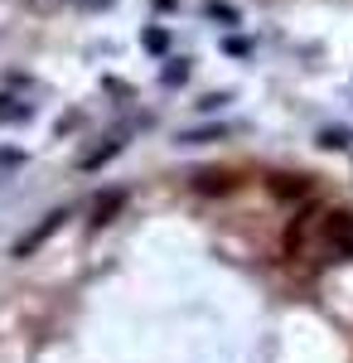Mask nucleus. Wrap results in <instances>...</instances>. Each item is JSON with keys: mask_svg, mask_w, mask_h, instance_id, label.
<instances>
[{"mask_svg": "<svg viewBox=\"0 0 353 363\" xmlns=\"http://www.w3.org/2000/svg\"><path fill=\"white\" fill-rule=\"evenodd\" d=\"M169 44H174V39H169L164 25H145L140 29V49H145L150 58H169Z\"/></svg>", "mask_w": 353, "mask_h": 363, "instance_id": "obj_7", "label": "nucleus"}, {"mask_svg": "<svg viewBox=\"0 0 353 363\" xmlns=\"http://www.w3.org/2000/svg\"><path fill=\"white\" fill-rule=\"evenodd\" d=\"M203 15L223 29H242V10H237L232 0H203Z\"/></svg>", "mask_w": 353, "mask_h": 363, "instance_id": "obj_5", "label": "nucleus"}, {"mask_svg": "<svg viewBox=\"0 0 353 363\" xmlns=\"http://www.w3.org/2000/svg\"><path fill=\"white\" fill-rule=\"evenodd\" d=\"M121 145H126V131H116V136H107L92 155H82V169H97V165H107L111 155H121Z\"/></svg>", "mask_w": 353, "mask_h": 363, "instance_id": "obj_9", "label": "nucleus"}, {"mask_svg": "<svg viewBox=\"0 0 353 363\" xmlns=\"http://www.w3.org/2000/svg\"><path fill=\"white\" fill-rule=\"evenodd\" d=\"M29 155L20 150V145H0V169H20Z\"/></svg>", "mask_w": 353, "mask_h": 363, "instance_id": "obj_14", "label": "nucleus"}, {"mask_svg": "<svg viewBox=\"0 0 353 363\" xmlns=\"http://www.w3.org/2000/svg\"><path fill=\"white\" fill-rule=\"evenodd\" d=\"M78 5H87V10H102V5H111V0H78Z\"/></svg>", "mask_w": 353, "mask_h": 363, "instance_id": "obj_16", "label": "nucleus"}, {"mask_svg": "<svg viewBox=\"0 0 353 363\" xmlns=\"http://www.w3.org/2000/svg\"><path fill=\"white\" fill-rule=\"evenodd\" d=\"M34 112H39V102L0 92V126H25V121H34Z\"/></svg>", "mask_w": 353, "mask_h": 363, "instance_id": "obj_3", "label": "nucleus"}, {"mask_svg": "<svg viewBox=\"0 0 353 363\" xmlns=\"http://www.w3.org/2000/svg\"><path fill=\"white\" fill-rule=\"evenodd\" d=\"M194 189H198V194H232V174L203 169V174H194Z\"/></svg>", "mask_w": 353, "mask_h": 363, "instance_id": "obj_10", "label": "nucleus"}, {"mask_svg": "<svg viewBox=\"0 0 353 363\" xmlns=\"http://www.w3.org/2000/svg\"><path fill=\"white\" fill-rule=\"evenodd\" d=\"M320 145H325V150H353V131H344V126H325V131H320Z\"/></svg>", "mask_w": 353, "mask_h": 363, "instance_id": "obj_11", "label": "nucleus"}, {"mask_svg": "<svg viewBox=\"0 0 353 363\" xmlns=\"http://www.w3.org/2000/svg\"><path fill=\"white\" fill-rule=\"evenodd\" d=\"M228 102H232V92H203V97H198L194 107H198V112H203V116H213V112H223Z\"/></svg>", "mask_w": 353, "mask_h": 363, "instance_id": "obj_13", "label": "nucleus"}, {"mask_svg": "<svg viewBox=\"0 0 353 363\" xmlns=\"http://www.w3.org/2000/svg\"><path fill=\"white\" fill-rule=\"evenodd\" d=\"M63 218H68V208H54V213H49L44 223H39V228H29L25 238L15 242V252H10V257H20V262H25L29 252H39V247H44V242H49V238L58 233V228H63Z\"/></svg>", "mask_w": 353, "mask_h": 363, "instance_id": "obj_1", "label": "nucleus"}, {"mask_svg": "<svg viewBox=\"0 0 353 363\" xmlns=\"http://www.w3.org/2000/svg\"><path fill=\"white\" fill-rule=\"evenodd\" d=\"M121 208H126V189H102V194L92 199V228L111 223V218H116Z\"/></svg>", "mask_w": 353, "mask_h": 363, "instance_id": "obj_4", "label": "nucleus"}, {"mask_svg": "<svg viewBox=\"0 0 353 363\" xmlns=\"http://www.w3.org/2000/svg\"><path fill=\"white\" fill-rule=\"evenodd\" d=\"M102 87H107V92H116V97H131V87L121 83V78H107V83H102Z\"/></svg>", "mask_w": 353, "mask_h": 363, "instance_id": "obj_15", "label": "nucleus"}, {"mask_svg": "<svg viewBox=\"0 0 353 363\" xmlns=\"http://www.w3.org/2000/svg\"><path fill=\"white\" fill-rule=\"evenodd\" d=\"M325 238H329V247H334V252L353 257V213H344V208L325 213Z\"/></svg>", "mask_w": 353, "mask_h": 363, "instance_id": "obj_2", "label": "nucleus"}, {"mask_svg": "<svg viewBox=\"0 0 353 363\" xmlns=\"http://www.w3.org/2000/svg\"><path fill=\"white\" fill-rule=\"evenodd\" d=\"M194 78V58H164V68H160V87H184Z\"/></svg>", "mask_w": 353, "mask_h": 363, "instance_id": "obj_6", "label": "nucleus"}, {"mask_svg": "<svg viewBox=\"0 0 353 363\" xmlns=\"http://www.w3.org/2000/svg\"><path fill=\"white\" fill-rule=\"evenodd\" d=\"M232 126H194V131H179L174 145H213V140H228Z\"/></svg>", "mask_w": 353, "mask_h": 363, "instance_id": "obj_8", "label": "nucleus"}, {"mask_svg": "<svg viewBox=\"0 0 353 363\" xmlns=\"http://www.w3.org/2000/svg\"><path fill=\"white\" fill-rule=\"evenodd\" d=\"M223 54H228V58H247V54H252V39L237 34V29H228V34H223Z\"/></svg>", "mask_w": 353, "mask_h": 363, "instance_id": "obj_12", "label": "nucleus"}]
</instances>
